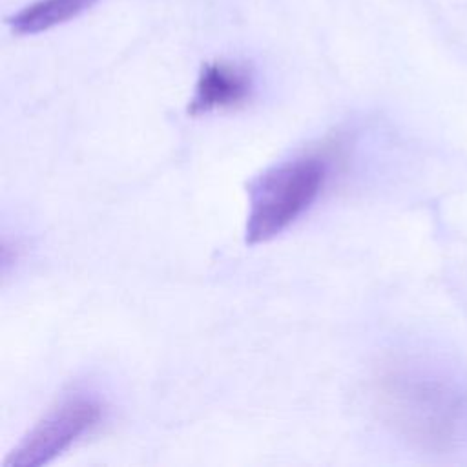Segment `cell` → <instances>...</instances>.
I'll return each instance as SVG.
<instances>
[{
	"label": "cell",
	"mask_w": 467,
	"mask_h": 467,
	"mask_svg": "<svg viewBox=\"0 0 467 467\" xmlns=\"http://www.w3.org/2000/svg\"><path fill=\"white\" fill-rule=\"evenodd\" d=\"M327 171L323 157L297 155L259 173L248 184L246 244L266 243L294 224L321 193Z\"/></svg>",
	"instance_id": "cell-1"
},
{
	"label": "cell",
	"mask_w": 467,
	"mask_h": 467,
	"mask_svg": "<svg viewBox=\"0 0 467 467\" xmlns=\"http://www.w3.org/2000/svg\"><path fill=\"white\" fill-rule=\"evenodd\" d=\"M104 416V403L88 390L64 394L20 438L4 467H42L51 463L82 436L89 434Z\"/></svg>",
	"instance_id": "cell-2"
},
{
	"label": "cell",
	"mask_w": 467,
	"mask_h": 467,
	"mask_svg": "<svg viewBox=\"0 0 467 467\" xmlns=\"http://www.w3.org/2000/svg\"><path fill=\"white\" fill-rule=\"evenodd\" d=\"M254 91V75L246 64L212 60L202 64L188 104L192 117L244 104Z\"/></svg>",
	"instance_id": "cell-3"
},
{
	"label": "cell",
	"mask_w": 467,
	"mask_h": 467,
	"mask_svg": "<svg viewBox=\"0 0 467 467\" xmlns=\"http://www.w3.org/2000/svg\"><path fill=\"white\" fill-rule=\"evenodd\" d=\"M100 0H36L5 18L13 35L29 36L49 31L93 9Z\"/></svg>",
	"instance_id": "cell-4"
}]
</instances>
